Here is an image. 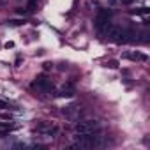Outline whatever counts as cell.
I'll use <instances>...</instances> for the list:
<instances>
[{"label": "cell", "mask_w": 150, "mask_h": 150, "mask_svg": "<svg viewBox=\"0 0 150 150\" xmlns=\"http://www.w3.org/2000/svg\"><path fill=\"white\" fill-rule=\"evenodd\" d=\"M0 108H2V110H9L11 106H9V102H6V101H0Z\"/></svg>", "instance_id": "cell-7"}, {"label": "cell", "mask_w": 150, "mask_h": 150, "mask_svg": "<svg viewBox=\"0 0 150 150\" xmlns=\"http://www.w3.org/2000/svg\"><path fill=\"white\" fill-rule=\"evenodd\" d=\"M0 117H2V118H6V120H11V115H9V113H2Z\"/></svg>", "instance_id": "cell-10"}, {"label": "cell", "mask_w": 150, "mask_h": 150, "mask_svg": "<svg viewBox=\"0 0 150 150\" xmlns=\"http://www.w3.org/2000/svg\"><path fill=\"white\" fill-rule=\"evenodd\" d=\"M111 16H113V11H110V9H99L97 19H95V27H97V30H101L106 23H110Z\"/></svg>", "instance_id": "cell-2"}, {"label": "cell", "mask_w": 150, "mask_h": 150, "mask_svg": "<svg viewBox=\"0 0 150 150\" xmlns=\"http://www.w3.org/2000/svg\"><path fill=\"white\" fill-rule=\"evenodd\" d=\"M32 88H37V90H41V92H51V90H53V83H51L50 79H46L44 76H41V78H37V79L32 83Z\"/></svg>", "instance_id": "cell-3"}, {"label": "cell", "mask_w": 150, "mask_h": 150, "mask_svg": "<svg viewBox=\"0 0 150 150\" xmlns=\"http://www.w3.org/2000/svg\"><path fill=\"white\" fill-rule=\"evenodd\" d=\"M118 2H120V4H124V6H129V4H133V2H134V0H118Z\"/></svg>", "instance_id": "cell-8"}, {"label": "cell", "mask_w": 150, "mask_h": 150, "mask_svg": "<svg viewBox=\"0 0 150 150\" xmlns=\"http://www.w3.org/2000/svg\"><path fill=\"white\" fill-rule=\"evenodd\" d=\"M62 113L66 115L67 118H78L81 115V110H79L78 104H69V106H66V108L62 110Z\"/></svg>", "instance_id": "cell-4"}, {"label": "cell", "mask_w": 150, "mask_h": 150, "mask_svg": "<svg viewBox=\"0 0 150 150\" xmlns=\"http://www.w3.org/2000/svg\"><path fill=\"white\" fill-rule=\"evenodd\" d=\"M110 4H113V6H115V4H118V0H110Z\"/></svg>", "instance_id": "cell-12"}, {"label": "cell", "mask_w": 150, "mask_h": 150, "mask_svg": "<svg viewBox=\"0 0 150 150\" xmlns=\"http://www.w3.org/2000/svg\"><path fill=\"white\" fill-rule=\"evenodd\" d=\"M108 67H117V60H110L108 62Z\"/></svg>", "instance_id": "cell-9"}, {"label": "cell", "mask_w": 150, "mask_h": 150, "mask_svg": "<svg viewBox=\"0 0 150 150\" xmlns=\"http://www.w3.org/2000/svg\"><path fill=\"white\" fill-rule=\"evenodd\" d=\"M101 129V124L99 120H94V118H88V120H81L76 124V133L79 134H88V133H97Z\"/></svg>", "instance_id": "cell-1"}, {"label": "cell", "mask_w": 150, "mask_h": 150, "mask_svg": "<svg viewBox=\"0 0 150 150\" xmlns=\"http://www.w3.org/2000/svg\"><path fill=\"white\" fill-rule=\"evenodd\" d=\"M44 69H53V64H50V62H46V64H44Z\"/></svg>", "instance_id": "cell-11"}, {"label": "cell", "mask_w": 150, "mask_h": 150, "mask_svg": "<svg viewBox=\"0 0 150 150\" xmlns=\"http://www.w3.org/2000/svg\"><path fill=\"white\" fill-rule=\"evenodd\" d=\"M21 23H25V21H19V19H11V21H9V25H12V27L21 25Z\"/></svg>", "instance_id": "cell-6"}, {"label": "cell", "mask_w": 150, "mask_h": 150, "mask_svg": "<svg viewBox=\"0 0 150 150\" xmlns=\"http://www.w3.org/2000/svg\"><path fill=\"white\" fill-rule=\"evenodd\" d=\"M58 95H60V97H73V95H74V87H73V85H67V87H64V88L60 90Z\"/></svg>", "instance_id": "cell-5"}]
</instances>
